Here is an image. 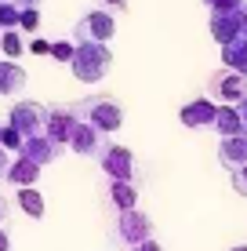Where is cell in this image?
I'll use <instances>...</instances> for the list:
<instances>
[{
	"mask_svg": "<svg viewBox=\"0 0 247 251\" xmlns=\"http://www.w3.org/2000/svg\"><path fill=\"white\" fill-rule=\"evenodd\" d=\"M207 91L222 102H240V99H247V76L236 73V69H222V73L211 76Z\"/></svg>",
	"mask_w": 247,
	"mask_h": 251,
	"instance_id": "6da1fadb",
	"label": "cell"
},
{
	"mask_svg": "<svg viewBox=\"0 0 247 251\" xmlns=\"http://www.w3.org/2000/svg\"><path fill=\"white\" fill-rule=\"evenodd\" d=\"M116 237H120L124 244L138 248V244H146V240H153V222L142 211H124L120 222H116Z\"/></svg>",
	"mask_w": 247,
	"mask_h": 251,
	"instance_id": "7a4b0ae2",
	"label": "cell"
},
{
	"mask_svg": "<svg viewBox=\"0 0 247 251\" xmlns=\"http://www.w3.org/2000/svg\"><path fill=\"white\" fill-rule=\"evenodd\" d=\"M106 66H109V55H106L98 44H91L88 51H76V58H73L76 76H84V80H98Z\"/></svg>",
	"mask_w": 247,
	"mask_h": 251,
	"instance_id": "3957f363",
	"label": "cell"
},
{
	"mask_svg": "<svg viewBox=\"0 0 247 251\" xmlns=\"http://www.w3.org/2000/svg\"><path fill=\"white\" fill-rule=\"evenodd\" d=\"M84 109H95V117H91V124L98 127V131H116L120 127V106L109 99H91Z\"/></svg>",
	"mask_w": 247,
	"mask_h": 251,
	"instance_id": "277c9868",
	"label": "cell"
},
{
	"mask_svg": "<svg viewBox=\"0 0 247 251\" xmlns=\"http://www.w3.org/2000/svg\"><path fill=\"white\" fill-rule=\"evenodd\" d=\"M76 37L80 40H106V37H113V19L102 15V11L88 15V19L80 22V29H76Z\"/></svg>",
	"mask_w": 247,
	"mask_h": 251,
	"instance_id": "5b68a950",
	"label": "cell"
},
{
	"mask_svg": "<svg viewBox=\"0 0 247 251\" xmlns=\"http://www.w3.org/2000/svg\"><path fill=\"white\" fill-rule=\"evenodd\" d=\"M215 117H218V109L211 106L207 99H197V102H189V106L182 109V124L185 127H207V124H215Z\"/></svg>",
	"mask_w": 247,
	"mask_h": 251,
	"instance_id": "8992f818",
	"label": "cell"
},
{
	"mask_svg": "<svg viewBox=\"0 0 247 251\" xmlns=\"http://www.w3.org/2000/svg\"><path fill=\"white\" fill-rule=\"evenodd\" d=\"M102 168H106L116 182H127L131 171H135V160H131V153H127V150H109L106 157H102Z\"/></svg>",
	"mask_w": 247,
	"mask_h": 251,
	"instance_id": "52a82bcc",
	"label": "cell"
},
{
	"mask_svg": "<svg viewBox=\"0 0 247 251\" xmlns=\"http://www.w3.org/2000/svg\"><path fill=\"white\" fill-rule=\"evenodd\" d=\"M218 157H222V164H225V168H233V171L247 168V138H244V135L225 138L222 150H218Z\"/></svg>",
	"mask_w": 247,
	"mask_h": 251,
	"instance_id": "ba28073f",
	"label": "cell"
},
{
	"mask_svg": "<svg viewBox=\"0 0 247 251\" xmlns=\"http://www.w3.org/2000/svg\"><path fill=\"white\" fill-rule=\"evenodd\" d=\"M7 178H11L15 186H29V182L40 178V164L29 160V157H22V160H15L11 168H7Z\"/></svg>",
	"mask_w": 247,
	"mask_h": 251,
	"instance_id": "9c48e42d",
	"label": "cell"
},
{
	"mask_svg": "<svg viewBox=\"0 0 247 251\" xmlns=\"http://www.w3.org/2000/svg\"><path fill=\"white\" fill-rule=\"evenodd\" d=\"M215 127H218L222 135L236 138V135L244 131V117L236 113V109H225V106H222V109H218V117H215Z\"/></svg>",
	"mask_w": 247,
	"mask_h": 251,
	"instance_id": "30bf717a",
	"label": "cell"
},
{
	"mask_svg": "<svg viewBox=\"0 0 247 251\" xmlns=\"http://www.w3.org/2000/svg\"><path fill=\"white\" fill-rule=\"evenodd\" d=\"M25 84V73L15 62H0V95H11L15 88Z\"/></svg>",
	"mask_w": 247,
	"mask_h": 251,
	"instance_id": "8fae6325",
	"label": "cell"
},
{
	"mask_svg": "<svg viewBox=\"0 0 247 251\" xmlns=\"http://www.w3.org/2000/svg\"><path fill=\"white\" fill-rule=\"evenodd\" d=\"M135 201H138V193H135L131 182H113V204L120 211H135Z\"/></svg>",
	"mask_w": 247,
	"mask_h": 251,
	"instance_id": "7c38bea8",
	"label": "cell"
},
{
	"mask_svg": "<svg viewBox=\"0 0 247 251\" xmlns=\"http://www.w3.org/2000/svg\"><path fill=\"white\" fill-rule=\"evenodd\" d=\"M19 207L25 215H33V219H40V215H44V197H40L37 189H22L19 193Z\"/></svg>",
	"mask_w": 247,
	"mask_h": 251,
	"instance_id": "4fadbf2b",
	"label": "cell"
},
{
	"mask_svg": "<svg viewBox=\"0 0 247 251\" xmlns=\"http://www.w3.org/2000/svg\"><path fill=\"white\" fill-rule=\"evenodd\" d=\"M51 55H55L58 62H73V58H76V55H73V48L66 44V40H58V44H51Z\"/></svg>",
	"mask_w": 247,
	"mask_h": 251,
	"instance_id": "5bb4252c",
	"label": "cell"
},
{
	"mask_svg": "<svg viewBox=\"0 0 247 251\" xmlns=\"http://www.w3.org/2000/svg\"><path fill=\"white\" fill-rule=\"evenodd\" d=\"M4 51H7V55H19V51H22V44H19V37H15V33H7V37H4Z\"/></svg>",
	"mask_w": 247,
	"mask_h": 251,
	"instance_id": "9a60e30c",
	"label": "cell"
},
{
	"mask_svg": "<svg viewBox=\"0 0 247 251\" xmlns=\"http://www.w3.org/2000/svg\"><path fill=\"white\" fill-rule=\"evenodd\" d=\"M19 25L33 33V29H37V11H33V7H29V11H22V22H19Z\"/></svg>",
	"mask_w": 247,
	"mask_h": 251,
	"instance_id": "2e32d148",
	"label": "cell"
},
{
	"mask_svg": "<svg viewBox=\"0 0 247 251\" xmlns=\"http://www.w3.org/2000/svg\"><path fill=\"white\" fill-rule=\"evenodd\" d=\"M131 251H164V248H160L157 240H146V244H138V248H131Z\"/></svg>",
	"mask_w": 247,
	"mask_h": 251,
	"instance_id": "e0dca14e",
	"label": "cell"
},
{
	"mask_svg": "<svg viewBox=\"0 0 247 251\" xmlns=\"http://www.w3.org/2000/svg\"><path fill=\"white\" fill-rule=\"evenodd\" d=\"M33 51H37V55H47L51 44H47V40H33Z\"/></svg>",
	"mask_w": 247,
	"mask_h": 251,
	"instance_id": "ac0fdd59",
	"label": "cell"
},
{
	"mask_svg": "<svg viewBox=\"0 0 247 251\" xmlns=\"http://www.w3.org/2000/svg\"><path fill=\"white\" fill-rule=\"evenodd\" d=\"M7 248H11V244H7V233L0 229V251H7Z\"/></svg>",
	"mask_w": 247,
	"mask_h": 251,
	"instance_id": "d6986e66",
	"label": "cell"
},
{
	"mask_svg": "<svg viewBox=\"0 0 247 251\" xmlns=\"http://www.w3.org/2000/svg\"><path fill=\"white\" fill-rule=\"evenodd\" d=\"M0 175H7V160H4V153H0Z\"/></svg>",
	"mask_w": 247,
	"mask_h": 251,
	"instance_id": "ffe728a7",
	"label": "cell"
},
{
	"mask_svg": "<svg viewBox=\"0 0 247 251\" xmlns=\"http://www.w3.org/2000/svg\"><path fill=\"white\" fill-rule=\"evenodd\" d=\"M4 219H7V204L0 201V222H4Z\"/></svg>",
	"mask_w": 247,
	"mask_h": 251,
	"instance_id": "44dd1931",
	"label": "cell"
},
{
	"mask_svg": "<svg viewBox=\"0 0 247 251\" xmlns=\"http://www.w3.org/2000/svg\"><path fill=\"white\" fill-rule=\"evenodd\" d=\"M240 117H244V131H247V99H244V113Z\"/></svg>",
	"mask_w": 247,
	"mask_h": 251,
	"instance_id": "7402d4cb",
	"label": "cell"
},
{
	"mask_svg": "<svg viewBox=\"0 0 247 251\" xmlns=\"http://www.w3.org/2000/svg\"><path fill=\"white\" fill-rule=\"evenodd\" d=\"M106 4H116V7H124V4H127V0H106Z\"/></svg>",
	"mask_w": 247,
	"mask_h": 251,
	"instance_id": "603a6c76",
	"label": "cell"
},
{
	"mask_svg": "<svg viewBox=\"0 0 247 251\" xmlns=\"http://www.w3.org/2000/svg\"><path fill=\"white\" fill-rule=\"evenodd\" d=\"M233 251H247V244H236V248H233Z\"/></svg>",
	"mask_w": 247,
	"mask_h": 251,
	"instance_id": "cb8c5ba5",
	"label": "cell"
},
{
	"mask_svg": "<svg viewBox=\"0 0 247 251\" xmlns=\"http://www.w3.org/2000/svg\"><path fill=\"white\" fill-rule=\"evenodd\" d=\"M25 4H40V0H25Z\"/></svg>",
	"mask_w": 247,
	"mask_h": 251,
	"instance_id": "d4e9b609",
	"label": "cell"
}]
</instances>
